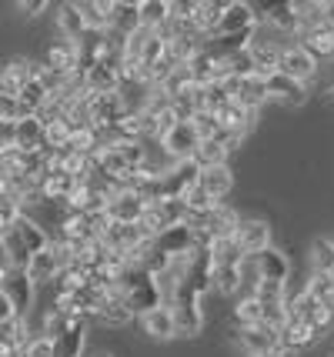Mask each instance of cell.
I'll list each match as a JSON object with an SVG mask.
<instances>
[{"instance_id": "14", "label": "cell", "mask_w": 334, "mask_h": 357, "mask_svg": "<svg viewBox=\"0 0 334 357\" xmlns=\"http://www.w3.org/2000/svg\"><path fill=\"white\" fill-rule=\"evenodd\" d=\"M87 344V317H70L54 337V357H80Z\"/></svg>"}, {"instance_id": "40", "label": "cell", "mask_w": 334, "mask_h": 357, "mask_svg": "<svg viewBox=\"0 0 334 357\" xmlns=\"http://www.w3.org/2000/svg\"><path fill=\"white\" fill-rule=\"evenodd\" d=\"M10 147H14V124L0 121V154H3V151H10Z\"/></svg>"}, {"instance_id": "37", "label": "cell", "mask_w": 334, "mask_h": 357, "mask_svg": "<svg viewBox=\"0 0 334 357\" xmlns=\"http://www.w3.org/2000/svg\"><path fill=\"white\" fill-rule=\"evenodd\" d=\"M24 357H54V341L50 337H33L27 347H24Z\"/></svg>"}, {"instance_id": "39", "label": "cell", "mask_w": 334, "mask_h": 357, "mask_svg": "<svg viewBox=\"0 0 334 357\" xmlns=\"http://www.w3.org/2000/svg\"><path fill=\"white\" fill-rule=\"evenodd\" d=\"M17 10H20L24 17H37L40 10H47V0H20Z\"/></svg>"}, {"instance_id": "31", "label": "cell", "mask_w": 334, "mask_h": 357, "mask_svg": "<svg viewBox=\"0 0 334 357\" xmlns=\"http://www.w3.org/2000/svg\"><path fill=\"white\" fill-rule=\"evenodd\" d=\"M311 267H314V274L334 278V241L318 237V241L311 244Z\"/></svg>"}, {"instance_id": "26", "label": "cell", "mask_w": 334, "mask_h": 357, "mask_svg": "<svg viewBox=\"0 0 334 357\" xmlns=\"http://www.w3.org/2000/svg\"><path fill=\"white\" fill-rule=\"evenodd\" d=\"M211 264H214V271H224V267H244V250L238 248V241L234 237H224V241H214L211 244Z\"/></svg>"}, {"instance_id": "27", "label": "cell", "mask_w": 334, "mask_h": 357, "mask_svg": "<svg viewBox=\"0 0 334 357\" xmlns=\"http://www.w3.org/2000/svg\"><path fill=\"white\" fill-rule=\"evenodd\" d=\"M264 10V20L274 24V31L287 33V37H294L298 40V17H294V3H268V7H261Z\"/></svg>"}, {"instance_id": "5", "label": "cell", "mask_w": 334, "mask_h": 357, "mask_svg": "<svg viewBox=\"0 0 334 357\" xmlns=\"http://www.w3.org/2000/svg\"><path fill=\"white\" fill-rule=\"evenodd\" d=\"M278 70L284 74V77L298 80V84H311V80L318 77V61L304 50L301 44H287L281 47V63H278Z\"/></svg>"}, {"instance_id": "10", "label": "cell", "mask_w": 334, "mask_h": 357, "mask_svg": "<svg viewBox=\"0 0 334 357\" xmlns=\"http://www.w3.org/2000/svg\"><path fill=\"white\" fill-rule=\"evenodd\" d=\"M234 241L244 250V257H255V254L271 248V224L261 218H241L238 231H234Z\"/></svg>"}, {"instance_id": "21", "label": "cell", "mask_w": 334, "mask_h": 357, "mask_svg": "<svg viewBox=\"0 0 334 357\" xmlns=\"http://www.w3.org/2000/svg\"><path fill=\"white\" fill-rule=\"evenodd\" d=\"M255 110H244L241 104H224L221 110H218V124H221V130H227V134H234V137L244 140V134L255 127Z\"/></svg>"}, {"instance_id": "3", "label": "cell", "mask_w": 334, "mask_h": 357, "mask_svg": "<svg viewBox=\"0 0 334 357\" xmlns=\"http://www.w3.org/2000/svg\"><path fill=\"white\" fill-rule=\"evenodd\" d=\"M257 20H261V17H257V7L234 0V3H227V10L221 14L218 27L211 31L207 40H238V37H251V33L257 31Z\"/></svg>"}, {"instance_id": "33", "label": "cell", "mask_w": 334, "mask_h": 357, "mask_svg": "<svg viewBox=\"0 0 334 357\" xmlns=\"http://www.w3.org/2000/svg\"><path fill=\"white\" fill-rule=\"evenodd\" d=\"M141 27H147V31H164L167 27V3L164 0H144Z\"/></svg>"}, {"instance_id": "13", "label": "cell", "mask_w": 334, "mask_h": 357, "mask_svg": "<svg viewBox=\"0 0 334 357\" xmlns=\"http://www.w3.org/2000/svg\"><path fill=\"white\" fill-rule=\"evenodd\" d=\"M47 140V124L33 114V117H24L14 124V147L24 151V154H44V144Z\"/></svg>"}, {"instance_id": "17", "label": "cell", "mask_w": 334, "mask_h": 357, "mask_svg": "<svg viewBox=\"0 0 334 357\" xmlns=\"http://www.w3.org/2000/svg\"><path fill=\"white\" fill-rule=\"evenodd\" d=\"M264 84H268L271 100H278V104H284V107H301L304 100H308V87L298 84V80L284 77L281 70H278V74H271V77H264Z\"/></svg>"}, {"instance_id": "11", "label": "cell", "mask_w": 334, "mask_h": 357, "mask_svg": "<svg viewBox=\"0 0 334 357\" xmlns=\"http://www.w3.org/2000/svg\"><path fill=\"white\" fill-rule=\"evenodd\" d=\"M314 341H318V331L308 321H301V317H287V324L278 331V347H281L284 357L301 354L304 347H311Z\"/></svg>"}, {"instance_id": "4", "label": "cell", "mask_w": 334, "mask_h": 357, "mask_svg": "<svg viewBox=\"0 0 334 357\" xmlns=\"http://www.w3.org/2000/svg\"><path fill=\"white\" fill-rule=\"evenodd\" d=\"M171 314H174L177 324V337H197L201 327H204V311H201V297L188 291L184 284L177 287V297L171 304Z\"/></svg>"}, {"instance_id": "9", "label": "cell", "mask_w": 334, "mask_h": 357, "mask_svg": "<svg viewBox=\"0 0 334 357\" xmlns=\"http://www.w3.org/2000/svg\"><path fill=\"white\" fill-rule=\"evenodd\" d=\"M160 147H164V154L171 157V164H181V160H194L197 147H201V137H197L191 121H181L167 137L160 140Z\"/></svg>"}, {"instance_id": "24", "label": "cell", "mask_w": 334, "mask_h": 357, "mask_svg": "<svg viewBox=\"0 0 334 357\" xmlns=\"http://www.w3.org/2000/svg\"><path fill=\"white\" fill-rule=\"evenodd\" d=\"M238 341L248 354L257 351H274L278 347V331L268 324H255V327H238Z\"/></svg>"}, {"instance_id": "35", "label": "cell", "mask_w": 334, "mask_h": 357, "mask_svg": "<svg viewBox=\"0 0 334 357\" xmlns=\"http://www.w3.org/2000/svg\"><path fill=\"white\" fill-rule=\"evenodd\" d=\"M308 294L314 297V301H321V304L334 314V278H328V274H311Z\"/></svg>"}, {"instance_id": "12", "label": "cell", "mask_w": 334, "mask_h": 357, "mask_svg": "<svg viewBox=\"0 0 334 357\" xmlns=\"http://www.w3.org/2000/svg\"><path fill=\"white\" fill-rule=\"evenodd\" d=\"M47 67H54L61 77H74V74H84V57H80V44H70V40H54L47 47Z\"/></svg>"}, {"instance_id": "8", "label": "cell", "mask_w": 334, "mask_h": 357, "mask_svg": "<svg viewBox=\"0 0 334 357\" xmlns=\"http://www.w3.org/2000/svg\"><path fill=\"white\" fill-rule=\"evenodd\" d=\"M144 211H147V201L134 187H114L111 204H107V218L114 224H141Z\"/></svg>"}, {"instance_id": "25", "label": "cell", "mask_w": 334, "mask_h": 357, "mask_svg": "<svg viewBox=\"0 0 334 357\" xmlns=\"http://www.w3.org/2000/svg\"><path fill=\"white\" fill-rule=\"evenodd\" d=\"M144 324V334H151L154 341H171V337H177V324H174V314H171V307H154L151 314H144L141 317Z\"/></svg>"}, {"instance_id": "2", "label": "cell", "mask_w": 334, "mask_h": 357, "mask_svg": "<svg viewBox=\"0 0 334 357\" xmlns=\"http://www.w3.org/2000/svg\"><path fill=\"white\" fill-rule=\"evenodd\" d=\"M291 278V261L278 248H268L244 261V287L255 291L257 284H284Z\"/></svg>"}, {"instance_id": "16", "label": "cell", "mask_w": 334, "mask_h": 357, "mask_svg": "<svg viewBox=\"0 0 334 357\" xmlns=\"http://www.w3.org/2000/svg\"><path fill=\"white\" fill-rule=\"evenodd\" d=\"M107 24H111V33H117L121 40L141 31V3H124V0L111 3L107 0Z\"/></svg>"}, {"instance_id": "43", "label": "cell", "mask_w": 334, "mask_h": 357, "mask_svg": "<svg viewBox=\"0 0 334 357\" xmlns=\"http://www.w3.org/2000/svg\"><path fill=\"white\" fill-rule=\"evenodd\" d=\"M10 93V87H7V80H3V70H0V97H7Z\"/></svg>"}, {"instance_id": "15", "label": "cell", "mask_w": 334, "mask_h": 357, "mask_svg": "<svg viewBox=\"0 0 334 357\" xmlns=\"http://www.w3.org/2000/svg\"><path fill=\"white\" fill-rule=\"evenodd\" d=\"M197 184L204 187V194L214 204H224V201H227V194L234 190V174H231V167H227V164L201 167V174H197Z\"/></svg>"}, {"instance_id": "22", "label": "cell", "mask_w": 334, "mask_h": 357, "mask_svg": "<svg viewBox=\"0 0 334 357\" xmlns=\"http://www.w3.org/2000/svg\"><path fill=\"white\" fill-rule=\"evenodd\" d=\"M298 44L314 57V61H334V31L328 27V24H321V27H314V31H308L298 37Z\"/></svg>"}, {"instance_id": "23", "label": "cell", "mask_w": 334, "mask_h": 357, "mask_svg": "<svg viewBox=\"0 0 334 357\" xmlns=\"http://www.w3.org/2000/svg\"><path fill=\"white\" fill-rule=\"evenodd\" d=\"M224 10H227V3H224V0H194L191 27L207 40V37H211V31L218 27V20H221Z\"/></svg>"}, {"instance_id": "30", "label": "cell", "mask_w": 334, "mask_h": 357, "mask_svg": "<svg viewBox=\"0 0 334 357\" xmlns=\"http://www.w3.org/2000/svg\"><path fill=\"white\" fill-rule=\"evenodd\" d=\"M97 317L104 321V324H114V327H124V324H130L134 321V314H130V307L117 297V291H111L107 294V301H104V307L97 311Z\"/></svg>"}, {"instance_id": "28", "label": "cell", "mask_w": 334, "mask_h": 357, "mask_svg": "<svg viewBox=\"0 0 334 357\" xmlns=\"http://www.w3.org/2000/svg\"><path fill=\"white\" fill-rule=\"evenodd\" d=\"M80 17L87 24V33H111L107 24V0H80L77 3Z\"/></svg>"}, {"instance_id": "6", "label": "cell", "mask_w": 334, "mask_h": 357, "mask_svg": "<svg viewBox=\"0 0 334 357\" xmlns=\"http://www.w3.org/2000/svg\"><path fill=\"white\" fill-rule=\"evenodd\" d=\"M227 93H231V100L241 104L244 110H261V104H268V84L264 77H257V74H248V77H227Z\"/></svg>"}, {"instance_id": "41", "label": "cell", "mask_w": 334, "mask_h": 357, "mask_svg": "<svg viewBox=\"0 0 334 357\" xmlns=\"http://www.w3.org/2000/svg\"><path fill=\"white\" fill-rule=\"evenodd\" d=\"M324 24L334 31V0H324Z\"/></svg>"}, {"instance_id": "44", "label": "cell", "mask_w": 334, "mask_h": 357, "mask_svg": "<svg viewBox=\"0 0 334 357\" xmlns=\"http://www.w3.org/2000/svg\"><path fill=\"white\" fill-rule=\"evenodd\" d=\"M97 357H111V354H97Z\"/></svg>"}, {"instance_id": "32", "label": "cell", "mask_w": 334, "mask_h": 357, "mask_svg": "<svg viewBox=\"0 0 334 357\" xmlns=\"http://www.w3.org/2000/svg\"><path fill=\"white\" fill-rule=\"evenodd\" d=\"M234 317H238V327L264 324V304H261L255 294H244L238 301V307H234Z\"/></svg>"}, {"instance_id": "34", "label": "cell", "mask_w": 334, "mask_h": 357, "mask_svg": "<svg viewBox=\"0 0 334 357\" xmlns=\"http://www.w3.org/2000/svg\"><path fill=\"white\" fill-rule=\"evenodd\" d=\"M241 287H244V267L214 271V291H218V294H238Z\"/></svg>"}, {"instance_id": "19", "label": "cell", "mask_w": 334, "mask_h": 357, "mask_svg": "<svg viewBox=\"0 0 334 357\" xmlns=\"http://www.w3.org/2000/svg\"><path fill=\"white\" fill-rule=\"evenodd\" d=\"M10 231L17 234V241L27 248V254H31V257H33V254H40V250H47L50 244H54V241L47 237V231H44V227H40L31 214H20V218L14 220V227H10Z\"/></svg>"}, {"instance_id": "20", "label": "cell", "mask_w": 334, "mask_h": 357, "mask_svg": "<svg viewBox=\"0 0 334 357\" xmlns=\"http://www.w3.org/2000/svg\"><path fill=\"white\" fill-rule=\"evenodd\" d=\"M57 31H61V37L70 40V44H84V40L91 37L84 17H80V10H77V3H61V7H57Z\"/></svg>"}, {"instance_id": "7", "label": "cell", "mask_w": 334, "mask_h": 357, "mask_svg": "<svg viewBox=\"0 0 334 357\" xmlns=\"http://www.w3.org/2000/svg\"><path fill=\"white\" fill-rule=\"evenodd\" d=\"M33 284L31 274H27V267H10L3 278H0V291L10 297V304L17 307V314L27 321V311H31V304H33Z\"/></svg>"}, {"instance_id": "36", "label": "cell", "mask_w": 334, "mask_h": 357, "mask_svg": "<svg viewBox=\"0 0 334 357\" xmlns=\"http://www.w3.org/2000/svg\"><path fill=\"white\" fill-rule=\"evenodd\" d=\"M188 121L194 124V130H197V137H201V140H211V137H218V134H221L218 114H211V110H194Z\"/></svg>"}, {"instance_id": "1", "label": "cell", "mask_w": 334, "mask_h": 357, "mask_svg": "<svg viewBox=\"0 0 334 357\" xmlns=\"http://www.w3.org/2000/svg\"><path fill=\"white\" fill-rule=\"evenodd\" d=\"M114 291H117V297L130 307L134 317H144V314H151L154 307H160L158 280H154V274H147V271L137 267V264H128L124 271H121V278H117V284H114Z\"/></svg>"}, {"instance_id": "42", "label": "cell", "mask_w": 334, "mask_h": 357, "mask_svg": "<svg viewBox=\"0 0 334 357\" xmlns=\"http://www.w3.org/2000/svg\"><path fill=\"white\" fill-rule=\"evenodd\" d=\"M248 357H284V354H281V347H274V351H257V354H248Z\"/></svg>"}, {"instance_id": "18", "label": "cell", "mask_w": 334, "mask_h": 357, "mask_svg": "<svg viewBox=\"0 0 334 357\" xmlns=\"http://www.w3.org/2000/svg\"><path fill=\"white\" fill-rule=\"evenodd\" d=\"M238 144H241V137H234V134H227V130H221L218 137L201 140V147H197V154H194V160H197L201 167L227 164V154H231V151H234Z\"/></svg>"}, {"instance_id": "38", "label": "cell", "mask_w": 334, "mask_h": 357, "mask_svg": "<svg viewBox=\"0 0 334 357\" xmlns=\"http://www.w3.org/2000/svg\"><path fill=\"white\" fill-rule=\"evenodd\" d=\"M20 321V314H17V307L10 304V297L0 291V327H10V324H17Z\"/></svg>"}, {"instance_id": "29", "label": "cell", "mask_w": 334, "mask_h": 357, "mask_svg": "<svg viewBox=\"0 0 334 357\" xmlns=\"http://www.w3.org/2000/svg\"><path fill=\"white\" fill-rule=\"evenodd\" d=\"M0 70H3V80H7L10 93L24 91V87H27V84L33 80V61H24V57H17V61H10V63H3Z\"/></svg>"}]
</instances>
